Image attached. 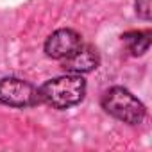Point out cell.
Listing matches in <instances>:
<instances>
[{
    "label": "cell",
    "mask_w": 152,
    "mask_h": 152,
    "mask_svg": "<svg viewBox=\"0 0 152 152\" xmlns=\"http://www.w3.org/2000/svg\"><path fill=\"white\" fill-rule=\"evenodd\" d=\"M124 41L127 43L129 50L138 56V54H143L148 50V45H150V32H129L124 36Z\"/></svg>",
    "instance_id": "cell-6"
},
{
    "label": "cell",
    "mask_w": 152,
    "mask_h": 152,
    "mask_svg": "<svg viewBox=\"0 0 152 152\" xmlns=\"http://www.w3.org/2000/svg\"><path fill=\"white\" fill-rule=\"evenodd\" d=\"M39 100L56 107L66 109L79 104L86 93V83L77 73H66L47 81L39 90Z\"/></svg>",
    "instance_id": "cell-1"
},
{
    "label": "cell",
    "mask_w": 152,
    "mask_h": 152,
    "mask_svg": "<svg viewBox=\"0 0 152 152\" xmlns=\"http://www.w3.org/2000/svg\"><path fill=\"white\" fill-rule=\"evenodd\" d=\"M102 107L120 122L138 125L145 118V106L125 88L115 86L102 95Z\"/></svg>",
    "instance_id": "cell-2"
},
{
    "label": "cell",
    "mask_w": 152,
    "mask_h": 152,
    "mask_svg": "<svg viewBox=\"0 0 152 152\" xmlns=\"http://www.w3.org/2000/svg\"><path fill=\"white\" fill-rule=\"evenodd\" d=\"M136 13L143 20H150V0H136Z\"/></svg>",
    "instance_id": "cell-7"
},
{
    "label": "cell",
    "mask_w": 152,
    "mask_h": 152,
    "mask_svg": "<svg viewBox=\"0 0 152 152\" xmlns=\"http://www.w3.org/2000/svg\"><path fill=\"white\" fill-rule=\"evenodd\" d=\"M38 102H41L39 91L31 83L16 77L0 79V104L11 107H31Z\"/></svg>",
    "instance_id": "cell-3"
},
{
    "label": "cell",
    "mask_w": 152,
    "mask_h": 152,
    "mask_svg": "<svg viewBox=\"0 0 152 152\" xmlns=\"http://www.w3.org/2000/svg\"><path fill=\"white\" fill-rule=\"evenodd\" d=\"M83 45L81 36L72 29H59L52 32L45 43V52L54 59H66Z\"/></svg>",
    "instance_id": "cell-4"
},
{
    "label": "cell",
    "mask_w": 152,
    "mask_h": 152,
    "mask_svg": "<svg viewBox=\"0 0 152 152\" xmlns=\"http://www.w3.org/2000/svg\"><path fill=\"white\" fill-rule=\"evenodd\" d=\"M99 66V54L93 47L88 45H81L72 56H68L64 59V70L68 73H86L91 72Z\"/></svg>",
    "instance_id": "cell-5"
}]
</instances>
